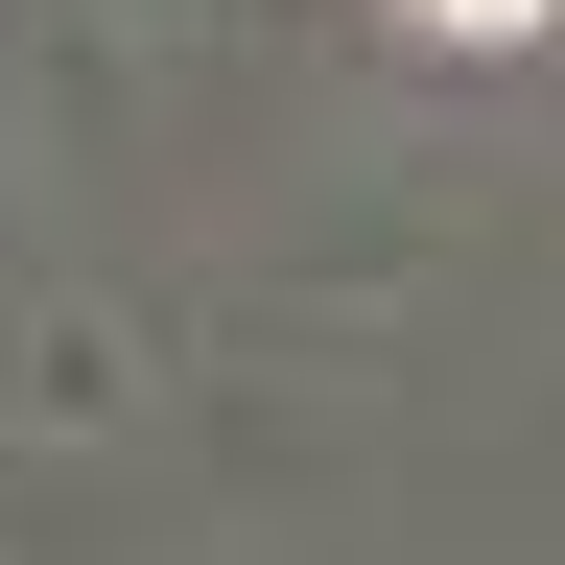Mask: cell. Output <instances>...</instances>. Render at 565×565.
<instances>
[{"label":"cell","instance_id":"6da1fadb","mask_svg":"<svg viewBox=\"0 0 565 565\" xmlns=\"http://www.w3.org/2000/svg\"><path fill=\"white\" fill-rule=\"evenodd\" d=\"M424 24H471V47H494V24H542V0H424Z\"/></svg>","mask_w":565,"mask_h":565}]
</instances>
